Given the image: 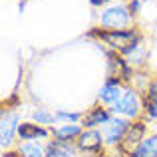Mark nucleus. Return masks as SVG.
Returning <instances> with one entry per match:
<instances>
[{
	"mask_svg": "<svg viewBox=\"0 0 157 157\" xmlns=\"http://www.w3.org/2000/svg\"><path fill=\"white\" fill-rule=\"evenodd\" d=\"M90 38H98L101 44H105L109 50H115V52H121L127 44H131L133 40H137L139 36V30L135 26H129V28H123V30H107V28H92L88 32Z\"/></svg>",
	"mask_w": 157,
	"mask_h": 157,
	"instance_id": "obj_1",
	"label": "nucleus"
},
{
	"mask_svg": "<svg viewBox=\"0 0 157 157\" xmlns=\"http://www.w3.org/2000/svg\"><path fill=\"white\" fill-rule=\"evenodd\" d=\"M109 0H90V4L92 6H104V4H107Z\"/></svg>",
	"mask_w": 157,
	"mask_h": 157,
	"instance_id": "obj_22",
	"label": "nucleus"
},
{
	"mask_svg": "<svg viewBox=\"0 0 157 157\" xmlns=\"http://www.w3.org/2000/svg\"><path fill=\"white\" fill-rule=\"evenodd\" d=\"M76 147L80 155H100L107 151L101 129H84L76 141Z\"/></svg>",
	"mask_w": 157,
	"mask_h": 157,
	"instance_id": "obj_7",
	"label": "nucleus"
},
{
	"mask_svg": "<svg viewBox=\"0 0 157 157\" xmlns=\"http://www.w3.org/2000/svg\"><path fill=\"white\" fill-rule=\"evenodd\" d=\"M80 151H78L76 143L70 141H60V139H48L46 141V157H78Z\"/></svg>",
	"mask_w": 157,
	"mask_h": 157,
	"instance_id": "obj_13",
	"label": "nucleus"
},
{
	"mask_svg": "<svg viewBox=\"0 0 157 157\" xmlns=\"http://www.w3.org/2000/svg\"><path fill=\"white\" fill-rule=\"evenodd\" d=\"M127 157H157V133H149L139 145L129 149Z\"/></svg>",
	"mask_w": 157,
	"mask_h": 157,
	"instance_id": "obj_15",
	"label": "nucleus"
},
{
	"mask_svg": "<svg viewBox=\"0 0 157 157\" xmlns=\"http://www.w3.org/2000/svg\"><path fill=\"white\" fill-rule=\"evenodd\" d=\"M20 157H46V143L42 141H18L16 145Z\"/></svg>",
	"mask_w": 157,
	"mask_h": 157,
	"instance_id": "obj_16",
	"label": "nucleus"
},
{
	"mask_svg": "<svg viewBox=\"0 0 157 157\" xmlns=\"http://www.w3.org/2000/svg\"><path fill=\"white\" fill-rule=\"evenodd\" d=\"M141 101H143V117L147 121L157 119V78H153L151 84L143 90Z\"/></svg>",
	"mask_w": 157,
	"mask_h": 157,
	"instance_id": "obj_12",
	"label": "nucleus"
},
{
	"mask_svg": "<svg viewBox=\"0 0 157 157\" xmlns=\"http://www.w3.org/2000/svg\"><path fill=\"white\" fill-rule=\"evenodd\" d=\"M113 115H119V117H127V119H139L143 113V101L141 96H139L137 88L135 86H125L123 88V94L113 105L109 107Z\"/></svg>",
	"mask_w": 157,
	"mask_h": 157,
	"instance_id": "obj_2",
	"label": "nucleus"
},
{
	"mask_svg": "<svg viewBox=\"0 0 157 157\" xmlns=\"http://www.w3.org/2000/svg\"><path fill=\"white\" fill-rule=\"evenodd\" d=\"M78 157H115V155L109 153V151H105V153H100V155H78Z\"/></svg>",
	"mask_w": 157,
	"mask_h": 157,
	"instance_id": "obj_21",
	"label": "nucleus"
},
{
	"mask_svg": "<svg viewBox=\"0 0 157 157\" xmlns=\"http://www.w3.org/2000/svg\"><path fill=\"white\" fill-rule=\"evenodd\" d=\"M82 131H84V127L80 123H60V125L52 127V137L60 139V141L76 143L78 137L82 135Z\"/></svg>",
	"mask_w": 157,
	"mask_h": 157,
	"instance_id": "obj_14",
	"label": "nucleus"
},
{
	"mask_svg": "<svg viewBox=\"0 0 157 157\" xmlns=\"http://www.w3.org/2000/svg\"><path fill=\"white\" fill-rule=\"evenodd\" d=\"M111 117H113V113H111L109 107L98 101V104H94L92 107H88L84 111V117H82L80 125L84 129H101Z\"/></svg>",
	"mask_w": 157,
	"mask_h": 157,
	"instance_id": "obj_8",
	"label": "nucleus"
},
{
	"mask_svg": "<svg viewBox=\"0 0 157 157\" xmlns=\"http://www.w3.org/2000/svg\"><path fill=\"white\" fill-rule=\"evenodd\" d=\"M123 88H125V84H123L121 80L107 76L105 82H104V86H101V90L98 92V101L104 104V105H107V107H111L119 98H121Z\"/></svg>",
	"mask_w": 157,
	"mask_h": 157,
	"instance_id": "obj_10",
	"label": "nucleus"
},
{
	"mask_svg": "<svg viewBox=\"0 0 157 157\" xmlns=\"http://www.w3.org/2000/svg\"><path fill=\"white\" fill-rule=\"evenodd\" d=\"M149 135V127H147V119L145 117H139V119H133L129 125V129H127L125 133V141H123V147H125L127 151L133 149L135 145H139V143L143 141V139Z\"/></svg>",
	"mask_w": 157,
	"mask_h": 157,
	"instance_id": "obj_11",
	"label": "nucleus"
},
{
	"mask_svg": "<svg viewBox=\"0 0 157 157\" xmlns=\"http://www.w3.org/2000/svg\"><path fill=\"white\" fill-rule=\"evenodd\" d=\"M52 139V129L36 121H22L18 127V141H48Z\"/></svg>",
	"mask_w": 157,
	"mask_h": 157,
	"instance_id": "obj_9",
	"label": "nucleus"
},
{
	"mask_svg": "<svg viewBox=\"0 0 157 157\" xmlns=\"http://www.w3.org/2000/svg\"><path fill=\"white\" fill-rule=\"evenodd\" d=\"M56 115L60 123H82V117H84V113H80V111H68V109H56Z\"/></svg>",
	"mask_w": 157,
	"mask_h": 157,
	"instance_id": "obj_18",
	"label": "nucleus"
},
{
	"mask_svg": "<svg viewBox=\"0 0 157 157\" xmlns=\"http://www.w3.org/2000/svg\"><path fill=\"white\" fill-rule=\"evenodd\" d=\"M127 8H129V14L131 16H137L139 14V8H141V2H139V0H131V2L127 4Z\"/></svg>",
	"mask_w": 157,
	"mask_h": 157,
	"instance_id": "obj_19",
	"label": "nucleus"
},
{
	"mask_svg": "<svg viewBox=\"0 0 157 157\" xmlns=\"http://www.w3.org/2000/svg\"><path fill=\"white\" fill-rule=\"evenodd\" d=\"M131 18L133 16L129 14V8L123 4H115L101 12L100 24L101 28H107V30H123V28H129Z\"/></svg>",
	"mask_w": 157,
	"mask_h": 157,
	"instance_id": "obj_5",
	"label": "nucleus"
},
{
	"mask_svg": "<svg viewBox=\"0 0 157 157\" xmlns=\"http://www.w3.org/2000/svg\"><path fill=\"white\" fill-rule=\"evenodd\" d=\"M105 56H107V76L117 78V80H121L125 86H129L131 82H133V76H135L133 66L115 50H107Z\"/></svg>",
	"mask_w": 157,
	"mask_h": 157,
	"instance_id": "obj_6",
	"label": "nucleus"
},
{
	"mask_svg": "<svg viewBox=\"0 0 157 157\" xmlns=\"http://www.w3.org/2000/svg\"><path fill=\"white\" fill-rule=\"evenodd\" d=\"M32 121L40 123V125H44V127H50V129L56 127V123H60L56 111L48 109V107H38V109L32 111Z\"/></svg>",
	"mask_w": 157,
	"mask_h": 157,
	"instance_id": "obj_17",
	"label": "nucleus"
},
{
	"mask_svg": "<svg viewBox=\"0 0 157 157\" xmlns=\"http://www.w3.org/2000/svg\"><path fill=\"white\" fill-rule=\"evenodd\" d=\"M129 125H131V119L113 115V117L101 127V133H104L107 149L115 151L119 145H123V141H125V133H127V129H129Z\"/></svg>",
	"mask_w": 157,
	"mask_h": 157,
	"instance_id": "obj_3",
	"label": "nucleus"
},
{
	"mask_svg": "<svg viewBox=\"0 0 157 157\" xmlns=\"http://www.w3.org/2000/svg\"><path fill=\"white\" fill-rule=\"evenodd\" d=\"M20 123H22V119L14 109H2V119H0V147H2V151L12 149L14 141L18 139Z\"/></svg>",
	"mask_w": 157,
	"mask_h": 157,
	"instance_id": "obj_4",
	"label": "nucleus"
},
{
	"mask_svg": "<svg viewBox=\"0 0 157 157\" xmlns=\"http://www.w3.org/2000/svg\"><path fill=\"white\" fill-rule=\"evenodd\" d=\"M2 157H20V155H18V151H16V147H14V149H6V151H2Z\"/></svg>",
	"mask_w": 157,
	"mask_h": 157,
	"instance_id": "obj_20",
	"label": "nucleus"
}]
</instances>
